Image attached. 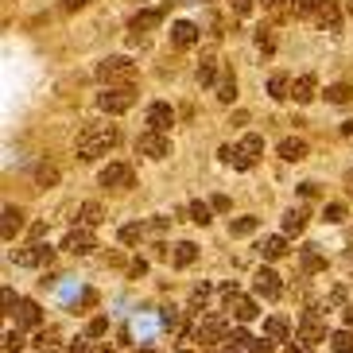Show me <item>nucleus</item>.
<instances>
[{
    "label": "nucleus",
    "instance_id": "39",
    "mask_svg": "<svg viewBox=\"0 0 353 353\" xmlns=\"http://www.w3.org/2000/svg\"><path fill=\"white\" fill-rule=\"evenodd\" d=\"M20 350H23V334H20V326H16V330L4 334V353H20Z\"/></svg>",
    "mask_w": 353,
    "mask_h": 353
},
{
    "label": "nucleus",
    "instance_id": "18",
    "mask_svg": "<svg viewBox=\"0 0 353 353\" xmlns=\"http://www.w3.org/2000/svg\"><path fill=\"white\" fill-rule=\"evenodd\" d=\"M307 152H311V148H307V140H303V136H283L280 144H276V156H280L283 163H303V159H307Z\"/></svg>",
    "mask_w": 353,
    "mask_h": 353
},
{
    "label": "nucleus",
    "instance_id": "11",
    "mask_svg": "<svg viewBox=\"0 0 353 353\" xmlns=\"http://www.w3.org/2000/svg\"><path fill=\"white\" fill-rule=\"evenodd\" d=\"M311 20L319 23L322 32L338 35V32H342V23H345V8H342V4H338V0H326V4H322V8L314 12Z\"/></svg>",
    "mask_w": 353,
    "mask_h": 353
},
{
    "label": "nucleus",
    "instance_id": "21",
    "mask_svg": "<svg viewBox=\"0 0 353 353\" xmlns=\"http://www.w3.org/2000/svg\"><path fill=\"white\" fill-rule=\"evenodd\" d=\"M314 97H319V78L307 70V74L295 78V85H291V101H295V105H311Z\"/></svg>",
    "mask_w": 353,
    "mask_h": 353
},
{
    "label": "nucleus",
    "instance_id": "30",
    "mask_svg": "<svg viewBox=\"0 0 353 353\" xmlns=\"http://www.w3.org/2000/svg\"><path fill=\"white\" fill-rule=\"evenodd\" d=\"M288 334H291V322L283 319V314H272V319L264 322V338H268V342H288Z\"/></svg>",
    "mask_w": 353,
    "mask_h": 353
},
{
    "label": "nucleus",
    "instance_id": "49",
    "mask_svg": "<svg viewBox=\"0 0 353 353\" xmlns=\"http://www.w3.org/2000/svg\"><path fill=\"white\" fill-rule=\"evenodd\" d=\"M260 4H264V12H283L288 8V0H260Z\"/></svg>",
    "mask_w": 353,
    "mask_h": 353
},
{
    "label": "nucleus",
    "instance_id": "46",
    "mask_svg": "<svg viewBox=\"0 0 353 353\" xmlns=\"http://www.w3.org/2000/svg\"><path fill=\"white\" fill-rule=\"evenodd\" d=\"M94 0H63V12H82V8H90Z\"/></svg>",
    "mask_w": 353,
    "mask_h": 353
},
{
    "label": "nucleus",
    "instance_id": "8",
    "mask_svg": "<svg viewBox=\"0 0 353 353\" xmlns=\"http://www.w3.org/2000/svg\"><path fill=\"white\" fill-rule=\"evenodd\" d=\"M94 249H97V237H94V229H85V225H74L63 237V252H70V256H90Z\"/></svg>",
    "mask_w": 353,
    "mask_h": 353
},
{
    "label": "nucleus",
    "instance_id": "7",
    "mask_svg": "<svg viewBox=\"0 0 353 353\" xmlns=\"http://www.w3.org/2000/svg\"><path fill=\"white\" fill-rule=\"evenodd\" d=\"M299 342H307V345H319V342H326V319H322V311H303L299 314Z\"/></svg>",
    "mask_w": 353,
    "mask_h": 353
},
{
    "label": "nucleus",
    "instance_id": "55",
    "mask_svg": "<svg viewBox=\"0 0 353 353\" xmlns=\"http://www.w3.org/2000/svg\"><path fill=\"white\" fill-rule=\"evenodd\" d=\"M350 179H353V171H350Z\"/></svg>",
    "mask_w": 353,
    "mask_h": 353
},
{
    "label": "nucleus",
    "instance_id": "13",
    "mask_svg": "<svg viewBox=\"0 0 353 353\" xmlns=\"http://www.w3.org/2000/svg\"><path fill=\"white\" fill-rule=\"evenodd\" d=\"M225 299H229V314L237 322H252L260 314V307H256V299H249V295H241L237 288H225Z\"/></svg>",
    "mask_w": 353,
    "mask_h": 353
},
{
    "label": "nucleus",
    "instance_id": "40",
    "mask_svg": "<svg viewBox=\"0 0 353 353\" xmlns=\"http://www.w3.org/2000/svg\"><path fill=\"white\" fill-rule=\"evenodd\" d=\"M167 229H171V218H167V214H156V218L148 221V233H167Z\"/></svg>",
    "mask_w": 353,
    "mask_h": 353
},
{
    "label": "nucleus",
    "instance_id": "45",
    "mask_svg": "<svg viewBox=\"0 0 353 353\" xmlns=\"http://www.w3.org/2000/svg\"><path fill=\"white\" fill-rule=\"evenodd\" d=\"M159 322H163L167 330H175V326H179V311H175V307H171V311H163V314H159Z\"/></svg>",
    "mask_w": 353,
    "mask_h": 353
},
{
    "label": "nucleus",
    "instance_id": "35",
    "mask_svg": "<svg viewBox=\"0 0 353 353\" xmlns=\"http://www.w3.org/2000/svg\"><path fill=\"white\" fill-rule=\"evenodd\" d=\"M330 353H353V330L345 326V330L330 334Z\"/></svg>",
    "mask_w": 353,
    "mask_h": 353
},
{
    "label": "nucleus",
    "instance_id": "37",
    "mask_svg": "<svg viewBox=\"0 0 353 353\" xmlns=\"http://www.w3.org/2000/svg\"><path fill=\"white\" fill-rule=\"evenodd\" d=\"M322 221H326V225H342V221H345V206H342V202H326V206H322Z\"/></svg>",
    "mask_w": 353,
    "mask_h": 353
},
{
    "label": "nucleus",
    "instance_id": "44",
    "mask_svg": "<svg viewBox=\"0 0 353 353\" xmlns=\"http://www.w3.org/2000/svg\"><path fill=\"white\" fill-rule=\"evenodd\" d=\"M54 338H59L54 330H39V334H35V345H39V350H47V345H51Z\"/></svg>",
    "mask_w": 353,
    "mask_h": 353
},
{
    "label": "nucleus",
    "instance_id": "19",
    "mask_svg": "<svg viewBox=\"0 0 353 353\" xmlns=\"http://www.w3.org/2000/svg\"><path fill=\"white\" fill-rule=\"evenodd\" d=\"M218 156H221V163H229L233 171H252V167H256V159H252L241 144H221Z\"/></svg>",
    "mask_w": 353,
    "mask_h": 353
},
{
    "label": "nucleus",
    "instance_id": "24",
    "mask_svg": "<svg viewBox=\"0 0 353 353\" xmlns=\"http://www.w3.org/2000/svg\"><path fill=\"white\" fill-rule=\"evenodd\" d=\"M101 221H105V210H101V202H78V214H74V225L97 229Z\"/></svg>",
    "mask_w": 353,
    "mask_h": 353
},
{
    "label": "nucleus",
    "instance_id": "38",
    "mask_svg": "<svg viewBox=\"0 0 353 353\" xmlns=\"http://www.w3.org/2000/svg\"><path fill=\"white\" fill-rule=\"evenodd\" d=\"M256 4H260V0H229V12L245 20V16H252V8H256Z\"/></svg>",
    "mask_w": 353,
    "mask_h": 353
},
{
    "label": "nucleus",
    "instance_id": "47",
    "mask_svg": "<svg viewBox=\"0 0 353 353\" xmlns=\"http://www.w3.org/2000/svg\"><path fill=\"white\" fill-rule=\"evenodd\" d=\"M299 194L303 198H314V194H319V183H311V179H307V183H299Z\"/></svg>",
    "mask_w": 353,
    "mask_h": 353
},
{
    "label": "nucleus",
    "instance_id": "26",
    "mask_svg": "<svg viewBox=\"0 0 353 353\" xmlns=\"http://www.w3.org/2000/svg\"><path fill=\"white\" fill-rule=\"evenodd\" d=\"M214 97H218L221 105H233V101H237V74L229 70V66L221 70L218 85H214Z\"/></svg>",
    "mask_w": 353,
    "mask_h": 353
},
{
    "label": "nucleus",
    "instance_id": "23",
    "mask_svg": "<svg viewBox=\"0 0 353 353\" xmlns=\"http://www.w3.org/2000/svg\"><path fill=\"white\" fill-rule=\"evenodd\" d=\"M23 229V210L20 206H4V214H0V237L4 241H16V233Z\"/></svg>",
    "mask_w": 353,
    "mask_h": 353
},
{
    "label": "nucleus",
    "instance_id": "6",
    "mask_svg": "<svg viewBox=\"0 0 353 353\" xmlns=\"http://www.w3.org/2000/svg\"><path fill=\"white\" fill-rule=\"evenodd\" d=\"M136 152L148 159H167L171 156V132H156V128H144L136 136Z\"/></svg>",
    "mask_w": 353,
    "mask_h": 353
},
{
    "label": "nucleus",
    "instance_id": "2",
    "mask_svg": "<svg viewBox=\"0 0 353 353\" xmlns=\"http://www.w3.org/2000/svg\"><path fill=\"white\" fill-rule=\"evenodd\" d=\"M94 78L101 85H132L136 59H128V54H105L101 63L94 66Z\"/></svg>",
    "mask_w": 353,
    "mask_h": 353
},
{
    "label": "nucleus",
    "instance_id": "48",
    "mask_svg": "<svg viewBox=\"0 0 353 353\" xmlns=\"http://www.w3.org/2000/svg\"><path fill=\"white\" fill-rule=\"evenodd\" d=\"M210 206L218 210V214H225V210H229V198H225V194H214V198H210Z\"/></svg>",
    "mask_w": 353,
    "mask_h": 353
},
{
    "label": "nucleus",
    "instance_id": "5",
    "mask_svg": "<svg viewBox=\"0 0 353 353\" xmlns=\"http://www.w3.org/2000/svg\"><path fill=\"white\" fill-rule=\"evenodd\" d=\"M132 179H136L132 163L113 159V163H105L101 171H97V187H105V190H128V187H132Z\"/></svg>",
    "mask_w": 353,
    "mask_h": 353
},
{
    "label": "nucleus",
    "instance_id": "32",
    "mask_svg": "<svg viewBox=\"0 0 353 353\" xmlns=\"http://www.w3.org/2000/svg\"><path fill=\"white\" fill-rule=\"evenodd\" d=\"M148 233V221H125V225L117 229V237H121V245H140Z\"/></svg>",
    "mask_w": 353,
    "mask_h": 353
},
{
    "label": "nucleus",
    "instance_id": "17",
    "mask_svg": "<svg viewBox=\"0 0 353 353\" xmlns=\"http://www.w3.org/2000/svg\"><path fill=\"white\" fill-rule=\"evenodd\" d=\"M12 319H16V326H20V330H39V326H43V311H39V303H32V299L16 303Z\"/></svg>",
    "mask_w": 353,
    "mask_h": 353
},
{
    "label": "nucleus",
    "instance_id": "16",
    "mask_svg": "<svg viewBox=\"0 0 353 353\" xmlns=\"http://www.w3.org/2000/svg\"><path fill=\"white\" fill-rule=\"evenodd\" d=\"M221 70H225V66H221L218 54H202V59H198V66H194V78H198V85L214 90V85H218V78H221Z\"/></svg>",
    "mask_w": 353,
    "mask_h": 353
},
{
    "label": "nucleus",
    "instance_id": "31",
    "mask_svg": "<svg viewBox=\"0 0 353 353\" xmlns=\"http://www.w3.org/2000/svg\"><path fill=\"white\" fill-rule=\"evenodd\" d=\"M299 260H303V272H307V276H314V272L326 268V260H322L319 245H303V249H299Z\"/></svg>",
    "mask_w": 353,
    "mask_h": 353
},
{
    "label": "nucleus",
    "instance_id": "10",
    "mask_svg": "<svg viewBox=\"0 0 353 353\" xmlns=\"http://www.w3.org/2000/svg\"><path fill=\"white\" fill-rule=\"evenodd\" d=\"M167 39H171V47H179V51H190V47L202 39V28H198L194 20H175L171 32H167Z\"/></svg>",
    "mask_w": 353,
    "mask_h": 353
},
{
    "label": "nucleus",
    "instance_id": "36",
    "mask_svg": "<svg viewBox=\"0 0 353 353\" xmlns=\"http://www.w3.org/2000/svg\"><path fill=\"white\" fill-rule=\"evenodd\" d=\"M241 148H245L252 159H260V156H264V136H260V132H245V136H241Z\"/></svg>",
    "mask_w": 353,
    "mask_h": 353
},
{
    "label": "nucleus",
    "instance_id": "27",
    "mask_svg": "<svg viewBox=\"0 0 353 353\" xmlns=\"http://www.w3.org/2000/svg\"><path fill=\"white\" fill-rule=\"evenodd\" d=\"M32 183H35L39 190L54 187V183H59V167H54L51 159H39V163L32 167Z\"/></svg>",
    "mask_w": 353,
    "mask_h": 353
},
{
    "label": "nucleus",
    "instance_id": "4",
    "mask_svg": "<svg viewBox=\"0 0 353 353\" xmlns=\"http://www.w3.org/2000/svg\"><path fill=\"white\" fill-rule=\"evenodd\" d=\"M51 260H54V249L47 241H32V245L12 249V264H16V268H43V264H51Z\"/></svg>",
    "mask_w": 353,
    "mask_h": 353
},
{
    "label": "nucleus",
    "instance_id": "14",
    "mask_svg": "<svg viewBox=\"0 0 353 353\" xmlns=\"http://www.w3.org/2000/svg\"><path fill=\"white\" fill-rule=\"evenodd\" d=\"M144 125L156 128V132H171V125H175V109H171L167 101H152L148 105V113H144Z\"/></svg>",
    "mask_w": 353,
    "mask_h": 353
},
{
    "label": "nucleus",
    "instance_id": "53",
    "mask_svg": "<svg viewBox=\"0 0 353 353\" xmlns=\"http://www.w3.org/2000/svg\"><path fill=\"white\" fill-rule=\"evenodd\" d=\"M183 4H202V0H183Z\"/></svg>",
    "mask_w": 353,
    "mask_h": 353
},
{
    "label": "nucleus",
    "instance_id": "51",
    "mask_svg": "<svg viewBox=\"0 0 353 353\" xmlns=\"http://www.w3.org/2000/svg\"><path fill=\"white\" fill-rule=\"evenodd\" d=\"M338 132H342V136H353V117H350V121H342V128H338Z\"/></svg>",
    "mask_w": 353,
    "mask_h": 353
},
{
    "label": "nucleus",
    "instance_id": "42",
    "mask_svg": "<svg viewBox=\"0 0 353 353\" xmlns=\"http://www.w3.org/2000/svg\"><path fill=\"white\" fill-rule=\"evenodd\" d=\"M105 330H109V319H94L90 322V330H85V338H101Z\"/></svg>",
    "mask_w": 353,
    "mask_h": 353
},
{
    "label": "nucleus",
    "instance_id": "50",
    "mask_svg": "<svg viewBox=\"0 0 353 353\" xmlns=\"http://www.w3.org/2000/svg\"><path fill=\"white\" fill-rule=\"evenodd\" d=\"M221 353H256V350H245V345H229L225 342V350H221Z\"/></svg>",
    "mask_w": 353,
    "mask_h": 353
},
{
    "label": "nucleus",
    "instance_id": "54",
    "mask_svg": "<svg viewBox=\"0 0 353 353\" xmlns=\"http://www.w3.org/2000/svg\"><path fill=\"white\" fill-rule=\"evenodd\" d=\"M144 353H152V350H144Z\"/></svg>",
    "mask_w": 353,
    "mask_h": 353
},
{
    "label": "nucleus",
    "instance_id": "3",
    "mask_svg": "<svg viewBox=\"0 0 353 353\" xmlns=\"http://www.w3.org/2000/svg\"><path fill=\"white\" fill-rule=\"evenodd\" d=\"M132 105H136V90H132V85H105L101 94H97V109L109 113V117L128 113Z\"/></svg>",
    "mask_w": 353,
    "mask_h": 353
},
{
    "label": "nucleus",
    "instance_id": "25",
    "mask_svg": "<svg viewBox=\"0 0 353 353\" xmlns=\"http://www.w3.org/2000/svg\"><path fill=\"white\" fill-rule=\"evenodd\" d=\"M291 85H295V78L288 70H276L268 78V97L272 101H291Z\"/></svg>",
    "mask_w": 353,
    "mask_h": 353
},
{
    "label": "nucleus",
    "instance_id": "41",
    "mask_svg": "<svg viewBox=\"0 0 353 353\" xmlns=\"http://www.w3.org/2000/svg\"><path fill=\"white\" fill-rule=\"evenodd\" d=\"M256 47H260V51H272V47H276V39H272L268 28H260V32H256Z\"/></svg>",
    "mask_w": 353,
    "mask_h": 353
},
{
    "label": "nucleus",
    "instance_id": "12",
    "mask_svg": "<svg viewBox=\"0 0 353 353\" xmlns=\"http://www.w3.org/2000/svg\"><path fill=\"white\" fill-rule=\"evenodd\" d=\"M252 291H256L260 299H280V295H283V280H280V272H272V268H256V276H252Z\"/></svg>",
    "mask_w": 353,
    "mask_h": 353
},
{
    "label": "nucleus",
    "instance_id": "9",
    "mask_svg": "<svg viewBox=\"0 0 353 353\" xmlns=\"http://www.w3.org/2000/svg\"><path fill=\"white\" fill-rule=\"evenodd\" d=\"M163 16H167V4H156V8H140L128 20V32L132 35H148V32H156L159 23H163Z\"/></svg>",
    "mask_w": 353,
    "mask_h": 353
},
{
    "label": "nucleus",
    "instance_id": "28",
    "mask_svg": "<svg viewBox=\"0 0 353 353\" xmlns=\"http://www.w3.org/2000/svg\"><path fill=\"white\" fill-rule=\"evenodd\" d=\"M194 260H198L194 241H175V245H171V264H175V268H190Z\"/></svg>",
    "mask_w": 353,
    "mask_h": 353
},
{
    "label": "nucleus",
    "instance_id": "43",
    "mask_svg": "<svg viewBox=\"0 0 353 353\" xmlns=\"http://www.w3.org/2000/svg\"><path fill=\"white\" fill-rule=\"evenodd\" d=\"M144 272H148V260H144V256H140V260H132V264H128V276H132V280H140Z\"/></svg>",
    "mask_w": 353,
    "mask_h": 353
},
{
    "label": "nucleus",
    "instance_id": "20",
    "mask_svg": "<svg viewBox=\"0 0 353 353\" xmlns=\"http://www.w3.org/2000/svg\"><path fill=\"white\" fill-rule=\"evenodd\" d=\"M229 338V319L225 314H210L202 326H198V342H225Z\"/></svg>",
    "mask_w": 353,
    "mask_h": 353
},
{
    "label": "nucleus",
    "instance_id": "1",
    "mask_svg": "<svg viewBox=\"0 0 353 353\" xmlns=\"http://www.w3.org/2000/svg\"><path fill=\"white\" fill-rule=\"evenodd\" d=\"M117 140H121L117 125H85L78 132V140H74V156L82 159V163H94L97 156H109L113 152Z\"/></svg>",
    "mask_w": 353,
    "mask_h": 353
},
{
    "label": "nucleus",
    "instance_id": "15",
    "mask_svg": "<svg viewBox=\"0 0 353 353\" xmlns=\"http://www.w3.org/2000/svg\"><path fill=\"white\" fill-rule=\"evenodd\" d=\"M256 252H260V260H283L291 252V245H288V233H272V237H260L256 241Z\"/></svg>",
    "mask_w": 353,
    "mask_h": 353
},
{
    "label": "nucleus",
    "instance_id": "34",
    "mask_svg": "<svg viewBox=\"0 0 353 353\" xmlns=\"http://www.w3.org/2000/svg\"><path fill=\"white\" fill-rule=\"evenodd\" d=\"M187 218L194 221V225H210V221H214V206H210V202H190Z\"/></svg>",
    "mask_w": 353,
    "mask_h": 353
},
{
    "label": "nucleus",
    "instance_id": "29",
    "mask_svg": "<svg viewBox=\"0 0 353 353\" xmlns=\"http://www.w3.org/2000/svg\"><path fill=\"white\" fill-rule=\"evenodd\" d=\"M260 229L256 214H241V218H229V237H252Z\"/></svg>",
    "mask_w": 353,
    "mask_h": 353
},
{
    "label": "nucleus",
    "instance_id": "52",
    "mask_svg": "<svg viewBox=\"0 0 353 353\" xmlns=\"http://www.w3.org/2000/svg\"><path fill=\"white\" fill-rule=\"evenodd\" d=\"M345 326L353 330V307H345Z\"/></svg>",
    "mask_w": 353,
    "mask_h": 353
},
{
    "label": "nucleus",
    "instance_id": "33",
    "mask_svg": "<svg viewBox=\"0 0 353 353\" xmlns=\"http://www.w3.org/2000/svg\"><path fill=\"white\" fill-rule=\"evenodd\" d=\"M326 105H350L353 101V82H334V85H326Z\"/></svg>",
    "mask_w": 353,
    "mask_h": 353
},
{
    "label": "nucleus",
    "instance_id": "22",
    "mask_svg": "<svg viewBox=\"0 0 353 353\" xmlns=\"http://www.w3.org/2000/svg\"><path fill=\"white\" fill-rule=\"evenodd\" d=\"M307 206H288L283 210V218H280V233H288V237H299L303 229H307Z\"/></svg>",
    "mask_w": 353,
    "mask_h": 353
}]
</instances>
